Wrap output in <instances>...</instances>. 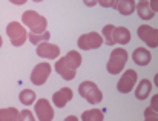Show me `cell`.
Returning a JSON list of instances; mask_svg holds the SVG:
<instances>
[{
    "label": "cell",
    "instance_id": "cell-1",
    "mask_svg": "<svg viewBox=\"0 0 158 121\" xmlns=\"http://www.w3.org/2000/svg\"><path fill=\"white\" fill-rule=\"evenodd\" d=\"M22 25L34 34H42L45 31H48V20L45 15H42L37 11L28 9L22 14Z\"/></svg>",
    "mask_w": 158,
    "mask_h": 121
},
{
    "label": "cell",
    "instance_id": "cell-2",
    "mask_svg": "<svg viewBox=\"0 0 158 121\" xmlns=\"http://www.w3.org/2000/svg\"><path fill=\"white\" fill-rule=\"evenodd\" d=\"M127 60H129V54H127V51H126L124 48L120 46V48H117V49H112V51H110V55H109V60L106 63V71H107V74H110V75L120 74V72L124 69Z\"/></svg>",
    "mask_w": 158,
    "mask_h": 121
},
{
    "label": "cell",
    "instance_id": "cell-3",
    "mask_svg": "<svg viewBox=\"0 0 158 121\" xmlns=\"http://www.w3.org/2000/svg\"><path fill=\"white\" fill-rule=\"evenodd\" d=\"M78 94L81 98H85L89 104H98L103 101V92L100 91V87L91 81V80H85L78 84Z\"/></svg>",
    "mask_w": 158,
    "mask_h": 121
},
{
    "label": "cell",
    "instance_id": "cell-4",
    "mask_svg": "<svg viewBox=\"0 0 158 121\" xmlns=\"http://www.w3.org/2000/svg\"><path fill=\"white\" fill-rule=\"evenodd\" d=\"M28 29L20 23V22H9L6 25V35L9 37V42L12 46L20 48L26 43L28 40Z\"/></svg>",
    "mask_w": 158,
    "mask_h": 121
},
{
    "label": "cell",
    "instance_id": "cell-5",
    "mask_svg": "<svg viewBox=\"0 0 158 121\" xmlns=\"http://www.w3.org/2000/svg\"><path fill=\"white\" fill-rule=\"evenodd\" d=\"M103 43H105L103 35H102L100 32H97V31L81 34V35L78 37V40H77V46H78V49H81V51L98 49Z\"/></svg>",
    "mask_w": 158,
    "mask_h": 121
},
{
    "label": "cell",
    "instance_id": "cell-6",
    "mask_svg": "<svg viewBox=\"0 0 158 121\" xmlns=\"http://www.w3.org/2000/svg\"><path fill=\"white\" fill-rule=\"evenodd\" d=\"M51 72H52V66L48 61H42V63L35 64L31 72V83L34 86H43L46 83V80L49 78Z\"/></svg>",
    "mask_w": 158,
    "mask_h": 121
},
{
    "label": "cell",
    "instance_id": "cell-7",
    "mask_svg": "<svg viewBox=\"0 0 158 121\" xmlns=\"http://www.w3.org/2000/svg\"><path fill=\"white\" fill-rule=\"evenodd\" d=\"M137 80H138V74L134 69H126L120 80L117 81V91L120 94H129L132 92V89L137 86Z\"/></svg>",
    "mask_w": 158,
    "mask_h": 121
},
{
    "label": "cell",
    "instance_id": "cell-8",
    "mask_svg": "<svg viewBox=\"0 0 158 121\" xmlns=\"http://www.w3.org/2000/svg\"><path fill=\"white\" fill-rule=\"evenodd\" d=\"M34 112L39 121H52L54 120V107L46 98H39L34 103Z\"/></svg>",
    "mask_w": 158,
    "mask_h": 121
},
{
    "label": "cell",
    "instance_id": "cell-9",
    "mask_svg": "<svg viewBox=\"0 0 158 121\" xmlns=\"http://www.w3.org/2000/svg\"><path fill=\"white\" fill-rule=\"evenodd\" d=\"M137 35L149 48H157L158 46V29H155V28H152L149 25H141L137 29Z\"/></svg>",
    "mask_w": 158,
    "mask_h": 121
},
{
    "label": "cell",
    "instance_id": "cell-10",
    "mask_svg": "<svg viewBox=\"0 0 158 121\" xmlns=\"http://www.w3.org/2000/svg\"><path fill=\"white\" fill-rule=\"evenodd\" d=\"M35 52L40 58H45V60H57L60 57V48L54 43H49V42L37 45Z\"/></svg>",
    "mask_w": 158,
    "mask_h": 121
},
{
    "label": "cell",
    "instance_id": "cell-11",
    "mask_svg": "<svg viewBox=\"0 0 158 121\" xmlns=\"http://www.w3.org/2000/svg\"><path fill=\"white\" fill-rule=\"evenodd\" d=\"M72 98H74V92H72V89H71V87H61V89H58L57 92H54L52 104L55 106V107L61 109V107H64Z\"/></svg>",
    "mask_w": 158,
    "mask_h": 121
},
{
    "label": "cell",
    "instance_id": "cell-12",
    "mask_svg": "<svg viewBox=\"0 0 158 121\" xmlns=\"http://www.w3.org/2000/svg\"><path fill=\"white\" fill-rule=\"evenodd\" d=\"M54 67H55V72H57L63 80H66V81L74 80V78H75V75H77V71L71 69V67L66 64V61H64L63 57H58V58H57L55 64H54Z\"/></svg>",
    "mask_w": 158,
    "mask_h": 121
},
{
    "label": "cell",
    "instance_id": "cell-13",
    "mask_svg": "<svg viewBox=\"0 0 158 121\" xmlns=\"http://www.w3.org/2000/svg\"><path fill=\"white\" fill-rule=\"evenodd\" d=\"M135 8H137L135 0H115L114 2V9L120 12L121 15H131L132 12H135Z\"/></svg>",
    "mask_w": 158,
    "mask_h": 121
},
{
    "label": "cell",
    "instance_id": "cell-14",
    "mask_svg": "<svg viewBox=\"0 0 158 121\" xmlns=\"http://www.w3.org/2000/svg\"><path fill=\"white\" fill-rule=\"evenodd\" d=\"M152 92V81L148 78H143L138 81V84L135 86V98L138 100H146Z\"/></svg>",
    "mask_w": 158,
    "mask_h": 121
},
{
    "label": "cell",
    "instance_id": "cell-15",
    "mask_svg": "<svg viewBox=\"0 0 158 121\" xmlns=\"http://www.w3.org/2000/svg\"><path fill=\"white\" fill-rule=\"evenodd\" d=\"M132 60L135 61L138 66H148L151 60H152V54H151V51L149 49H146V48H137L134 52H132Z\"/></svg>",
    "mask_w": 158,
    "mask_h": 121
},
{
    "label": "cell",
    "instance_id": "cell-16",
    "mask_svg": "<svg viewBox=\"0 0 158 121\" xmlns=\"http://www.w3.org/2000/svg\"><path fill=\"white\" fill-rule=\"evenodd\" d=\"M131 42V31L126 26H115L114 29V43L124 46Z\"/></svg>",
    "mask_w": 158,
    "mask_h": 121
},
{
    "label": "cell",
    "instance_id": "cell-17",
    "mask_svg": "<svg viewBox=\"0 0 158 121\" xmlns=\"http://www.w3.org/2000/svg\"><path fill=\"white\" fill-rule=\"evenodd\" d=\"M135 12L138 14V17L141 20H151L155 17V12L152 11L151 5H149V0H143V2H138L137 3V8H135Z\"/></svg>",
    "mask_w": 158,
    "mask_h": 121
},
{
    "label": "cell",
    "instance_id": "cell-18",
    "mask_svg": "<svg viewBox=\"0 0 158 121\" xmlns=\"http://www.w3.org/2000/svg\"><path fill=\"white\" fill-rule=\"evenodd\" d=\"M63 58L66 61V64L71 67V69H74V71H77L80 66H81V54L78 52V51H68L64 55H63Z\"/></svg>",
    "mask_w": 158,
    "mask_h": 121
},
{
    "label": "cell",
    "instance_id": "cell-19",
    "mask_svg": "<svg viewBox=\"0 0 158 121\" xmlns=\"http://www.w3.org/2000/svg\"><path fill=\"white\" fill-rule=\"evenodd\" d=\"M105 120V111L103 109H88L83 111L80 121H103Z\"/></svg>",
    "mask_w": 158,
    "mask_h": 121
},
{
    "label": "cell",
    "instance_id": "cell-20",
    "mask_svg": "<svg viewBox=\"0 0 158 121\" xmlns=\"http://www.w3.org/2000/svg\"><path fill=\"white\" fill-rule=\"evenodd\" d=\"M19 100L23 106H31L37 101V95L32 89H23L20 94H19Z\"/></svg>",
    "mask_w": 158,
    "mask_h": 121
},
{
    "label": "cell",
    "instance_id": "cell-21",
    "mask_svg": "<svg viewBox=\"0 0 158 121\" xmlns=\"http://www.w3.org/2000/svg\"><path fill=\"white\" fill-rule=\"evenodd\" d=\"M17 107H2L0 109V121H17L19 118Z\"/></svg>",
    "mask_w": 158,
    "mask_h": 121
},
{
    "label": "cell",
    "instance_id": "cell-22",
    "mask_svg": "<svg viewBox=\"0 0 158 121\" xmlns=\"http://www.w3.org/2000/svg\"><path fill=\"white\" fill-rule=\"evenodd\" d=\"M51 38V32L49 31H45L42 34H34V32H28V40L32 43V45H40V43H45V42H49Z\"/></svg>",
    "mask_w": 158,
    "mask_h": 121
},
{
    "label": "cell",
    "instance_id": "cell-23",
    "mask_svg": "<svg viewBox=\"0 0 158 121\" xmlns=\"http://www.w3.org/2000/svg\"><path fill=\"white\" fill-rule=\"evenodd\" d=\"M114 29L115 26L114 25H105L103 29H102V35H103V40L107 46H114Z\"/></svg>",
    "mask_w": 158,
    "mask_h": 121
},
{
    "label": "cell",
    "instance_id": "cell-24",
    "mask_svg": "<svg viewBox=\"0 0 158 121\" xmlns=\"http://www.w3.org/2000/svg\"><path fill=\"white\" fill-rule=\"evenodd\" d=\"M17 121H35V117H34L32 111L23 109V111L19 112V118H17Z\"/></svg>",
    "mask_w": 158,
    "mask_h": 121
},
{
    "label": "cell",
    "instance_id": "cell-25",
    "mask_svg": "<svg viewBox=\"0 0 158 121\" xmlns=\"http://www.w3.org/2000/svg\"><path fill=\"white\" fill-rule=\"evenodd\" d=\"M114 2L115 0H98V5L102 8H114Z\"/></svg>",
    "mask_w": 158,
    "mask_h": 121
},
{
    "label": "cell",
    "instance_id": "cell-26",
    "mask_svg": "<svg viewBox=\"0 0 158 121\" xmlns=\"http://www.w3.org/2000/svg\"><path fill=\"white\" fill-rule=\"evenodd\" d=\"M151 107L158 114V94H155V95L151 98Z\"/></svg>",
    "mask_w": 158,
    "mask_h": 121
},
{
    "label": "cell",
    "instance_id": "cell-27",
    "mask_svg": "<svg viewBox=\"0 0 158 121\" xmlns=\"http://www.w3.org/2000/svg\"><path fill=\"white\" fill-rule=\"evenodd\" d=\"M149 5L154 12H158V0H149Z\"/></svg>",
    "mask_w": 158,
    "mask_h": 121
},
{
    "label": "cell",
    "instance_id": "cell-28",
    "mask_svg": "<svg viewBox=\"0 0 158 121\" xmlns=\"http://www.w3.org/2000/svg\"><path fill=\"white\" fill-rule=\"evenodd\" d=\"M83 3H85L86 6H89V8H92V6H95V5H98V0H83Z\"/></svg>",
    "mask_w": 158,
    "mask_h": 121
},
{
    "label": "cell",
    "instance_id": "cell-29",
    "mask_svg": "<svg viewBox=\"0 0 158 121\" xmlns=\"http://www.w3.org/2000/svg\"><path fill=\"white\" fill-rule=\"evenodd\" d=\"M154 114H157V112H155V111H154L151 106L144 109V117H151V115H154Z\"/></svg>",
    "mask_w": 158,
    "mask_h": 121
},
{
    "label": "cell",
    "instance_id": "cell-30",
    "mask_svg": "<svg viewBox=\"0 0 158 121\" xmlns=\"http://www.w3.org/2000/svg\"><path fill=\"white\" fill-rule=\"evenodd\" d=\"M12 5H15V6H22V5H25L28 0H9Z\"/></svg>",
    "mask_w": 158,
    "mask_h": 121
},
{
    "label": "cell",
    "instance_id": "cell-31",
    "mask_svg": "<svg viewBox=\"0 0 158 121\" xmlns=\"http://www.w3.org/2000/svg\"><path fill=\"white\" fill-rule=\"evenodd\" d=\"M144 121H158V114H154L151 117H144Z\"/></svg>",
    "mask_w": 158,
    "mask_h": 121
},
{
    "label": "cell",
    "instance_id": "cell-32",
    "mask_svg": "<svg viewBox=\"0 0 158 121\" xmlns=\"http://www.w3.org/2000/svg\"><path fill=\"white\" fill-rule=\"evenodd\" d=\"M63 121H80V120H78L75 115H71V117H66V118H64Z\"/></svg>",
    "mask_w": 158,
    "mask_h": 121
},
{
    "label": "cell",
    "instance_id": "cell-33",
    "mask_svg": "<svg viewBox=\"0 0 158 121\" xmlns=\"http://www.w3.org/2000/svg\"><path fill=\"white\" fill-rule=\"evenodd\" d=\"M154 84L158 87V74H155V77H154Z\"/></svg>",
    "mask_w": 158,
    "mask_h": 121
},
{
    "label": "cell",
    "instance_id": "cell-34",
    "mask_svg": "<svg viewBox=\"0 0 158 121\" xmlns=\"http://www.w3.org/2000/svg\"><path fill=\"white\" fill-rule=\"evenodd\" d=\"M3 46V38H2V35H0V48Z\"/></svg>",
    "mask_w": 158,
    "mask_h": 121
},
{
    "label": "cell",
    "instance_id": "cell-35",
    "mask_svg": "<svg viewBox=\"0 0 158 121\" xmlns=\"http://www.w3.org/2000/svg\"><path fill=\"white\" fill-rule=\"evenodd\" d=\"M32 2H35V3H40V2H43V0H32Z\"/></svg>",
    "mask_w": 158,
    "mask_h": 121
},
{
    "label": "cell",
    "instance_id": "cell-36",
    "mask_svg": "<svg viewBox=\"0 0 158 121\" xmlns=\"http://www.w3.org/2000/svg\"><path fill=\"white\" fill-rule=\"evenodd\" d=\"M138 2H143V0H138Z\"/></svg>",
    "mask_w": 158,
    "mask_h": 121
}]
</instances>
